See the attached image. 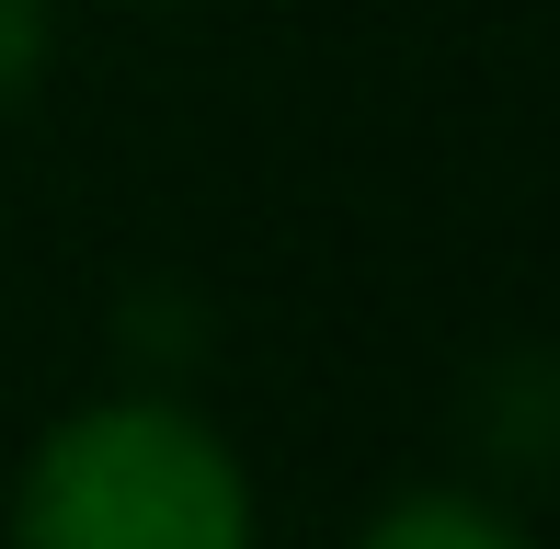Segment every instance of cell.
Here are the masks:
<instances>
[{
  "mask_svg": "<svg viewBox=\"0 0 560 549\" xmlns=\"http://www.w3.org/2000/svg\"><path fill=\"white\" fill-rule=\"evenodd\" d=\"M354 549H538V538H526L515 515L492 504V492L435 481V492H400V504H377L366 527H354Z\"/></svg>",
  "mask_w": 560,
  "mask_h": 549,
  "instance_id": "cell-2",
  "label": "cell"
},
{
  "mask_svg": "<svg viewBox=\"0 0 560 549\" xmlns=\"http://www.w3.org/2000/svg\"><path fill=\"white\" fill-rule=\"evenodd\" d=\"M12 549H264V515L207 412L115 389L23 458Z\"/></svg>",
  "mask_w": 560,
  "mask_h": 549,
  "instance_id": "cell-1",
  "label": "cell"
},
{
  "mask_svg": "<svg viewBox=\"0 0 560 549\" xmlns=\"http://www.w3.org/2000/svg\"><path fill=\"white\" fill-rule=\"evenodd\" d=\"M46 46H58V23H46V0H0V115H12L23 92L46 81Z\"/></svg>",
  "mask_w": 560,
  "mask_h": 549,
  "instance_id": "cell-3",
  "label": "cell"
}]
</instances>
